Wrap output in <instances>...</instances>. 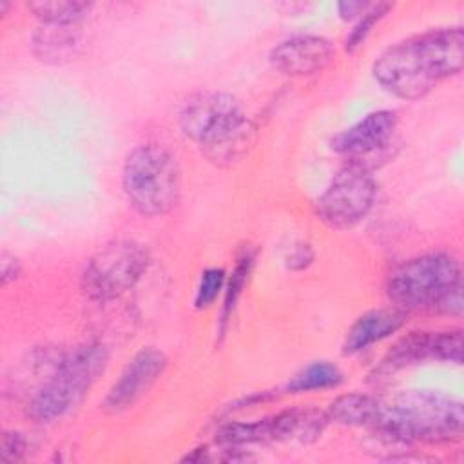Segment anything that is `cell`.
Returning <instances> with one entry per match:
<instances>
[{"label":"cell","mask_w":464,"mask_h":464,"mask_svg":"<svg viewBox=\"0 0 464 464\" xmlns=\"http://www.w3.org/2000/svg\"><path fill=\"white\" fill-rule=\"evenodd\" d=\"M464 31L460 25L428 29L384 49L372 65L373 78L402 100L426 96L439 82L462 71Z\"/></svg>","instance_id":"obj_1"},{"label":"cell","mask_w":464,"mask_h":464,"mask_svg":"<svg viewBox=\"0 0 464 464\" xmlns=\"http://www.w3.org/2000/svg\"><path fill=\"white\" fill-rule=\"evenodd\" d=\"M390 442L451 444L464 433L462 402L428 390H410L390 402H381L372 426Z\"/></svg>","instance_id":"obj_2"},{"label":"cell","mask_w":464,"mask_h":464,"mask_svg":"<svg viewBox=\"0 0 464 464\" xmlns=\"http://www.w3.org/2000/svg\"><path fill=\"white\" fill-rule=\"evenodd\" d=\"M179 127L216 165L239 161L256 134V127L245 116L239 102L232 94L216 91L190 96L179 111Z\"/></svg>","instance_id":"obj_3"},{"label":"cell","mask_w":464,"mask_h":464,"mask_svg":"<svg viewBox=\"0 0 464 464\" xmlns=\"http://www.w3.org/2000/svg\"><path fill=\"white\" fill-rule=\"evenodd\" d=\"M109 350L100 341H89L69 350L58 362L47 382L27 404V417L47 424L62 419L87 395L105 372Z\"/></svg>","instance_id":"obj_4"},{"label":"cell","mask_w":464,"mask_h":464,"mask_svg":"<svg viewBox=\"0 0 464 464\" xmlns=\"http://www.w3.org/2000/svg\"><path fill=\"white\" fill-rule=\"evenodd\" d=\"M129 205L143 218L169 214L181 196V170L176 158L158 143L138 145L121 169Z\"/></svg>","instance_id":"obj_5"},{"label":"cell","mask_w":464,"mask_h":464,"mask_svg":"<svg viewBox=\"0 0 464 464\" xmlns=\"http://www.w3.org/2000/svg\"><path fill=\"white\" fill-rule=\"evenodd\" d=\"M459 286H462L459 261L448 252H426L390 272L386 294L395 306L406 312H440L442 304Z\"/></svg>","instance_id":"obj_6"},{"label":"cell","mask_w":464,"mask_h":464,"mask_svg":"<svg viewBox=\"0 0 464 464\" xmlns=\"http://www.w3.org/2000/svg\"><path fill=\"white\" fill-rule=\"evenodd\" d=\"M149 250L132 239H118L98 250L85 265L82 290L94 303H109L129 292L147 272Z\"/></svg>","instance_id":"obj_7"},{"label":"cell","mask_w":464,"mask_h":464,"mask_svg":"<svg viewBox=\"0 0 464 464\" xmlns=\"http://www.w3.org/2000/svg\"><path fill=\"white\" fill-rule=\"evenodd\" d=\"M377 185L370 170L346 163L315 201V216L330 228L344 230L361 223L372 210Z\"/></svg>","instance_id":"obj_8"},{"label":"cell","mask_w":464,"mask_h":464,"mask_svg":"<svg viewBox=\"0 0 464 464\" xmlns=\"http://www.w3.org/2000/svg\"><path fill=\"white\" fill-rule=\"evenodd\" d=\"M397 129V114L381 109L366 114L332 138V149L357 167L370 170L377 160H386Z\"/></svg>","instance_id":"obj_9"},{"label":"cell","mask_w":464,"mask_h":464,"mask_svg":"<svg viewBox=\"0 0 464 464\" xmlns=\"http://www.w3.org/2000/svg\"><path fill=\"white\" fill-rule=\"evenodd\" d=\"M167 368V355L156 346H145L136 352L121 370L120 377L112 382L103 397L102 408L118 415L132 408L163 375Z\"/></svg>","instance_id":"obj_10"},{"label":"cell","mask_w":464,"mask_h":464,"mask_svg":"<svg viewBox=\"0 0 464 464\" xmlns=\"http://www.w3.org/2000/svg\"><path fill=\"white\" fill-rule=\"evenodd\" d=\"M332 42L319 34H297L270 51L272 65L286 76H310L323 71L334 58Z\"/></svg>","instance_id":"obj_11"},{"label":"cell","mask_w":464,"mask_h":464,"mask_svg":"<svg viewBox=\"0 0 464 464\" xmlns=\"http://www.w3.org/2000/svg\"><path fill=\"white\" fill-rule=\"evenodd\" d=\"M408 321V312L399 306L375 308L359 315L343 341V355H355L399 332Z\"/></svg>","instance_id":"obj_12"},{"label":"cell","mask_w":464,"mask_h":464,"mask_svg":"<svg viewBox=\"0 0 464 464\" xmlns=\"http://www.w3.org/2000/svg\"><path fill=\"white\" fill-rule=\"evenodd\" d=\"M424 361H437V330H415L402 335L373 368L375 381Z\"/></svg>","instance_id":"obj_13"},{"label":"cell","mask_w":464,"mask_h":464,"mask_svg":"<svg viewBox=\"0 0 464 464\" xmlns=\"http://www.w3.org/2000/svg\"><path fill=\"white\" fill-rule=\"evenodd\" d=\"M82 33L78 25L42 24L31 36L34 56L45 63H65L78 54Z\"/></svg>","instance_id":"obj_14"},{"label":"cell","mask_w":464,"mask_h":464,"mask_svg":"<svg viewBox=\"0 0 464 464\" xmlns=\"http://www.w3.org/2000/svg\"><path fill=\"white\" fill-rule=\"evenodd\" d=\"M379 399L366 393H344L334 399L326 410L330 420L343 426H373L379 410Z\"/></svg>","instance_id":"obj_15"},{"label":"cell","mask_w":464,"mask_h":464,"mask_svg":"<svg viewBox=\"0 0 464 464\" xmlns=\"http://www.w3.org/2000/svg\"><path fill=\"white\" fill-rule=\"evenodd\" d=\"M254 263H256V250L252 246H243L241 252L237 254L236 265L225 283L223 304H221V314H219V335H225V332H227V326L232 319L236 304L250 279Z\"/></svg>","instance_id":"obj_16"},{"label":"cell","mask_w":464,"mask_h":464,"mask_svg":"<svg viewBox=\"0 0 464 464\" xmlns=\"http://www.w3.org/2000/svg\"><path fill=\"white\" fill-rule=\"evenodd\" d=\"M344 381L341 368L330 361H314L301 368L283 388L285 393H308L337 388Z\"/></svg>","instance_id":"obj_17"},{"label":"cell","mask_w":464,"mask_h":464,"mask_svg":"<svg viewBox=\"0 0 464 464\" xmlns=\"http://www.w3.org/2000/svg\"><path fill=\"white\" fill-rule=\"evenodd\" d=\"M218 442L228 448H239L248 444L276 442V430L272 415L250 422H228L216 433Z\"/></svg>","instance_id":"obj_18"},{"label":"cell","mask_w":464,"mask_h":464,"mask_svg":"<svg viewBox=\"0 0 464 464\" xmlns=\"http://www.w3.org/2000/svg\"><path fill=\"white\" fill-rule=\"evenodd\" d=\"M91 7L92 4L78 0H44L27 4V9L47 25H78Z\"/></svg>","instance_id":"obj_19"},{"label":"cell","mask_w":464,"mask_h":464,"mask_svg":"<svg viewBox=\"0 0 464 464\" xmlns=\"http://www.w3.org/2000/svg\"><path fill=\"white\" fill-rule=\"evenodd\" d=\"M392 4H384V2H379V4H370L368 9L357 18L355 25L350 29L346 40H344V49L346 51H355L357 47H361L366 38L370 36L372 29L392 11Z\"/></svg>","instance_id":"obj_20"},{"label":"cell","mask_w":464,"mask_h":464,"mask_svg":"<svg viewBox=\"0 0 464 464\" xmlns=\"http://www.w3.org/2000/svg\"><path fill=\"white\" fill-rule=\"evenodd\" d=\"M227 283V272L219 266L205 268L199 276V281L196 285L194 292V308L196 310H207L216 303L219 294L225 290Z\"/></svg>","instance_id":"obj_21"},{"label":"cell","mask_w":464,"mask_h":464,"mask_svg":"<svg viewBox=\"0 0 464 464\" xmlns=\"http://www.w3.org/2000/svg\"><path fill=\"white\" fill-rule=\"evenodd\" d=\"M27 451V440L18 431H5L2 435V446H0V459L4 462H18L25 457Z\"/></svg>","instance_id":"obj_22"},{"label":"cell","mask_w":464,"mask_h":464,"mask_svg":"<svg viewBox=\"0 0 464 464\" xmlns=\"http://www.w3.org/2000/svg\"><path fill=\"white\" fill-rule=\"evenodd\" d=\"M312 259H314V252H312V248H310L308 245H299V246H295V248L288 254V257H286L288 266H290L292 270H303V268H306V266L312 263Z\"/></svg>","instance_id":"obj_23"},{"label":"cell","mask_w":464,"mask_h":464,"mask_svg":"<svg viewBox=\"0 0 464 464\" xmlns=\"http://www.w3.org/2000/svg\"><path fill=\"white\" fill-rule=\"evenodd\" d=\"M0 272H2V283L4 285L18 279V276L22 272L20 261L14 256H9L7 252H4L2 254V261H0Z\"/></svg>","instance_id":"obj_24"},{"label":"cell","mask_w":464,"mask_h":464,"mask_svg":"<svg viewBox=\"0 0 464 464\" xmlns=\"http://www.w3.org/2000/svg\"><path fill=\"white\" fill-rule=\"evenodd\" d=\"M368 5L370 4L362 0H344L337 4V11L343 20H352V18H359L368 9Z\"/></svg>","instance_id":"obj_25"}]
</instances>
